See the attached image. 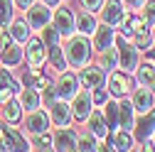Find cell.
<instances>
[{
    "label": "cell",
    "instance_id": "9",
    "mask_svg": "<svg viewBox=\"0 0 155 152\" xmlns=\"http://www.w3.org/2000/svg\"><path fill=\"white\" fill-rule=\"evenodd\" d=\"M52 145H54V150H76V132L67 125L59 128L52 135Z\"/></svg>",
    "mask_w": 155,
    "mask_h": 152
},
{
    "label": "cell",
    "instance_id": "16",
    "mask_svg": "<svg viewBox=\"0 0 155 152\" xmlns=\"http://www.w3.org/2000/svg\"><path fill=\"white\" fill-rule=\"evenodd\" d=\"M40 103H42V98H40V93H37V88L25 86V88L20 91V106H22L27 113H30V110H37Z\"/></svg>",
    "mask_w": 155,
    "mask_h": 152
},
{
    "label": "cell",
    "instance_id": "5",
    "mask_svg": "<svg viewBox=\"0 0 155 152\" xmlns=\"http://www.w3.org/2000/svg\"><path fill=\"white\" fill-rule=\"evenodd\" d=\"M118 64H121V69L126 74L128 71H135V69H138V47L118 42Z\"/></svg>",
    "mask_w": 155,
    "mask_h": 152
},
{
    "label": "cell",
    "instance_id": "8",
    "mask_svg": "<svg viewBox=\"0 0 155 152\" xmlns=\"http://www.w3.org/2000/svg\"><path fill=\"white\" fill-rule=\"evenodd\" d=\"M104 66H84L79 74V81L84 84V88H99L104 86Z\"/></svg>",
    "mask_w": 155,
    "mask_h": 152
},
{
    "label": "cell",
    "instance_id": "33",
    "mask_svg": "<svg viewBox=\"0 0 155 152\" xmlns=\"http://www.w3.org/2000/svg\"><path fill=\"white\" fill-rule=\"evenodd\" d=\"M113 150H130V135L126 130L116 132V142H113Z\"/></svg>",
    "mask_w": 155,
    "mask_h": 152
},
{
    "label": "cell",
    "instance_id": "40",
    "mask_svg": "<svg viewBox=\"0 0 155 152\" xmlns=\"http://www.w3.org/2000/svg\"><path fill=\"white\" fill-rule=\"evenodd\" d=\"M81 5H84L89 12H94V10H99V8L104 5V0H81Z\"/></svg>",
    "mask_w": 155,
    "mask_h": 152
},
{
    "label": "cell",
    "instance_id": "13",
    "mask_svg": "<svg viewBox=\"0 0 155 152\" xmlns=\"http://www.w3.org/2000/svg\"><path fill=\"white\" fill-rule=\"evenodd\" d=\"M153 132H155V110H148V113H143V118L135 125V138L143 142V140H148L153 135Z\"/></svg>",
    "mask_w": 155,
    "mask_h": 152
},
{
    "label": "cell",
    "instance_id": "15",
    "mask_svg": "<svg viewBox=\"0 0 155 152\" xmlns=\"http://www.w3.org/2000/svg\"><path fill=\"white\" fill-rule=\"evenodd\" d=\"M101 17L106 25H118L123 22V10H121V3L118 0H106V5L101 10Z\"/></svg>",
    "mask_w": 155,
    "mask_h": 152
},
{
    "label": "cell",
    "instance_id": "45",
    "mask_svg": "<svg viewBox=\"0 0 155 152\" xmlns=\"http://www.w3.org/2000/svg\"><path fill=\"white\" fill-rule=\"evenodd\" d=\"M148 59H153V62H155V49H148Z\"/></svg>",
    "mask_w": 155,
    "mask_h": 152
},
{
    "label": "cell",
    "instance_id": "34",
    "mask_svg": "<svg viewBox=\"0 0 155 152\" xmlns=\"http://www.w3.org/2000/svg\"><path fill=\"white\" fill-rule=\"evenodd\" d=\"M104 108H106V118H108V125H116V118H118V103H104Z\"/></svg>",
    "mask_w": 155,
    "mask_h": 152
},
{
    "label": "cell",
    "instance_id": "41",
    "mask_svg": "<svg viewBox=\"0 0 155 152\" xmlns=\"http://www.w3.org/2000/svg\"><path fill=\"white\" fill-rule=\"evenodd\" d=\"M35 0H12V5H17V10H27Z\"/></svg>",
    "mask_w": 155,
    "mask_h": 152
},
{
    "label": "cell",
    "instance_id": "46",
    "mask_svg": "<svg viewBox=\"0 0 155 152\" xmlns=\"http://www.w3.org/2000/svg\"><path fill=\"white\" fill-rule=\"evenodd\" d=\"M153 42H155V30H153Z\"/></svg>",
    "mask_w": 155,
    "mask_h": 152
},
{
    "label": "cell",
    "instance_id": "39",
    "mask_svg": "<svg viewBox=\"0 0 155 152\" xmlns=\"http://www.w3.org/2000/svg\"><path fill=\"white\" fill-rule=\"evenodd\" d=\"M91 101H94V103H106V101H108V96H106V93L101 91V86H99V88H94V93H91Z\"/></svg>",
    "mask_w": 155,
    "mask_h": 152
},
{
    "label": "cell",
    "instance_id": "20",
    "mask_svg": "<svg viewBox=\"0 0 155 152\" xmlns=\"http://www.w3.org/2000/svg\"><path fill=\"white\" fill-rule=\"evenodd\" d=\"M135 71H138V84H140L143 88H148V91L155 93V66L143 64V66H138Z\"/></svg>",
    "mask_w": 155,
    "mask_h": 152
},
{
    "label": "cell",
    "instance_id": "6",
    "mask_svg": "<svg viewBox=\"0 0 155 152\" xmlns=\"http://www.w3.org/2000/svg\"><path fill=\"white\" fill-rule=\"evenodd\" d=\"M52 20V12H49V8L45 5V3H32L30 8H27V25L30 27H35V30H42L47 22Z\"/></svg>",
    "mask_w": 155,
    "mask_h": 152
},
{
    "label": "cell",
    "instance_id": "31",
    "mask_svg": "<svg viewBox=\"0 0 155 152\" xmlns=\"http://www.w3.org/2000/svg\"><path fill=\"white\" fill-rule=\"evenodd\" d=\"M12 22V0H0V27Z\"/></svg>",
    "mask_w": 155,
    "mask_h": 152
},
{
    "label": "cell",
    "instance_id": "32",
    "mask_svg": "<svg viewBox=\"0 0 155 152\" xmlns=\"http://www.w3.org/2000/svg\"><path fill=\"white\" fill-rule=\"evenodd\" d=\"M76 150H99V147H96V142H94V135H91V132H84V135L81 138H76Z\"/></svg>",
    "mask_w": 155,
    "mask_h": 152
},
{
    "label": "cell",
    "instance_id": "12",
    "mask_svg": "<svg viewBox=\"0 0 155 152\" xmlns=\"http://www.w3.org/2000/svg\"><path fill=\"white\" fill-rule=\"evenodd\" d=\"M27 59H30V66H42L45 64V44L42 40H37V37H27Z\"/></svg>",
    "mask_w": 155,
    "mask_h": 152
},
{
    "label": "cell",
    "instance_id": "43",
    "mask_svg": "<svg viewBox=\"0 0 155 152\" xmlns=\"http://www.w3.org/2000/svg\"><path fill=\"white\" fill-rule=\"evenodd\" d=\"M123 3H126L128 8H140V5L145 3V0H123Z\"/></svg>",
    "mask_w": 155,
    "mask_h": 152
},
{
    "label": "cell",
    "instance_id": "19",
    "mask_svg": "<svg viewBox=\"0 0 155 152\" xmlns=\"http://www.w3.org/2000/svg\"><path fill=\"white\" fill-rule=\"evenodd\" d=\"M15 91H20V88H17V84L12 81V76L8 74V69H0V101L12 98Z\"/></svg>",
    "mask_w": 155,
    "mask_h": 152
},
{
    "label": "cell",
    "instance_id": "1",
    "mask_svg": "<svg viewBox=\"0 0 155 152\" xmlns=\"http://www.w3.org/2000/svg\"><path fill=\"white\" fill-rule=\"evenodd\" d=\"M91 56V44L86 40V34H79V37H71L69 44H67V64L71 66H84Z\"/></svg>",
    "mask_w": 155,
    "mask_h": 152
},
{
    "label": "cell",
    "instance_id": "26",
    "mask_svg": "<svg viewBox=\"0 0 155 152\" xmlns=\"http://www.w3.org/2000/svg\"><path fill=\"white\" fill-rule=\"evenodd\" d=\"M76 30H79L81 34H91L96 30V20H94V15L91 12H81L79 15V20H76Z\"/></svg>",
    "mask_w": 155,
    "mask_h": 152
},
{
    "label": "cell",
    "instance_id": "44",
    "mask_svg": "<svg viewBox=\"0 0 155 152\" xmlns=\"http://www.w3.org/2000/svg\"><path fill=\"white\" fill-rule=\"evenodd\" d=\"M42 3H45L47 8H57V5H59V0H42Z\"/></svg>",
    "mask_w": 155,
    "mask_h": 152
},
{
    "label": "cell",
    "instance_id": "3",
    "mask_svg": "<svg viewBox=\"0 0 155 152\" xmlns=\"http://www.w3.org/2000/svg\"><path fill=\"white\" fill-rule=\"evenodd\" d=\"M91 106H94L91 93H89V91H81V93L76 91V93H74V106H71V118L79 120V123H84V120L89 118V113L94 110Z\"/></svg>",
    "mask_w": 155,
    "mask_h": 152
},
{
    "label": "cell",
    "instance_id": "17",
    "mask_svg": "<svg viewBox=\"0 0 155 152\" xmlns=\"http://www.w3.org/2000/svg\"><path fill=\"white\" fill-rule=\"evenodd\" d=\"M113 44V30H111V25H101V27H96L94 30V47L96 49H106V47H111Z\"/></svg>",
    "mask_w": 155,
    "mask_h": 152
},
{
    "label": "cell",
    "instance_id": "18",
    "mask_svg": "<svg viewBox=\"0 0 155 152\" xmlns=\"http://www.w3.org/2000/svg\"><path fill=\"white\" fill-rule=\"evenodd\" d=\"M153 108V91L148 88H138L133 93V110H138V113H148Z\"/></svg>",
    "mask_w": 155,
    "mask_h": 152
},
{
    "label": "cell",
    "instance_id": "23",
    "mask_svg": "<svg viewBox=\"0 0 155 152\" xmlns=\"http://www.w3.org/2000/svg\"><path fill=\"white\" fill-rule=\"evenodd\" d=\"M22 84H25V86H32V88H45V86H49L47 76H42L40 69H35V66L25 74V81H22Z\"/></svg>",
    "mask_w": 155,
    "mask_h": 152
},
{
    "label": "cell",
    "instance_id": "37",
    "mask_svg": "<svg viewBox=\"0 0 155 152\" xmlns=\"http://www.w3.org/2000/svg\"><path fill=\"white\" fill-rule=\"evenodd\" d=\"M145 20L155 22V0H148V3H145Z\"/></svg>",
    "mask_w": 155,
    "mask_h": 152
},
{
    "label": "cell",
    "instance_id": "29",
    "mask_svg": "<svg viewBox=\"0 0 155 152\" xmlns=\"http://www.w3.org/2000/svg\"><path fill=\"white\" fill-rule=\"evenodd\" d=\"M5 135H8V140L15 145V150H30V145H27V140L20 135V132H17L15 128H12V123L5 128Z\"/></svg>",
    "mask_w": 155,
    "mask_h": 152
},
{
    "label": "cell",
    "instance_id": "35",
    "mask_svg": "<svg viewBox=\"0 0 155 152\" xmlns=\"http://www.w3.org/2000/svg\"><path fill=\"white\" fill-rule=\"evenodd\" d=\"M42 32H45V42H47L49 47H52V44H59V32H57L54 27H47V25H45Z\"/></svg>",
    "mask_w": 155,
    "mask_h": 152
},
{
    "label": "cell",
    "instance_id": "24",
    "mask_svg": "<svg viewBox=\"0 0 155 152\" xmlns=\"http://www.w3.org/2000/svg\"><path fill=\"white\" fill-rule=\"evenodd\" d=\"M49 62H52V66L57 71H64L67 69V56H64V52H62L59 44H52L49 47Z\"/></svg>",
    "mask_w": 155,
    "mask_h": 152
},
{
    "label": "cell",
    "instance_id": "38",
    "mask_svg": "<svg viewBox=\"0 0 155 152\" xmlns=\"http://www.w3.org/2000/svg\"><path fill=\"white\" fill-rule=\"evenodd\" d=\"M54 96H57V93H54L49 86H45V88H42V96H40V98H42L47 106H52V103H54Z\"/></svg>",
    "mask_w": 155,
    "mask_h": 152
},
{
    "label": "cell",
    "instance_id": "30",
    "mask_svg": "<svg viewBox=\"0 0 155 152\" xmlns=\"http://www.w3.org/2000/svg\"><path fill=\"white\" fill-rule=\"evenodd\" d=\"M30 145L35 150H52V135H49L47 130L45 132H35L32 140H30Z\"/></svg>",
    "mask_w": 155,
    "mask_h": 152
},
{
    "label": "cell",
    "instance_id": "7",
    "mask_svg": "<svg viewBox=\"0 0 155 152\" xmlns=\"http://www.w3.org/2000/svg\"><path fill=\"white\" fill-rule=\"evenodd\" d=\"M108 91H111V96L113 98H123L126 93L130 91V79L126 76V71H113L108 76Z\"/></svg>",
    "mask_w": 155,
    "mask_h": 152
},
{
    "label": "cell",
    "instance_id": "10",
    "mask_svg": "<svg viewBox=\"0 0 155 152\" xmlns=\"http://www.w3.org/2000/svg\"><path fill=\"white\" fill-rule=\"evenodd\" d=\"M25 128L30 135H35V132H45L49 128V118H47V113L42 110H30V116L25 118Z\"/></svg>",
    "mask_w": 155,
    "mask_h": 152
},
{
    "label": "cell",
    "instance_id": "21",
    "mask_svg": "<svg viewBox=\"0 0 155 152\" xmlns=\"http://www.w3.org/2000/svg\"><path fill=\"white\" fill-rule=\"evenodd\" d=\"M3 116H5V120L8 123H17L20 120V116H22V106H20V101H15V98H8L5 101V108H3Z\"/></svg>",
    "mask_w": 155,
    "mask_h": 152
},
{
    "label": "cell",
    "instance_id": "36",
    "mask_svg": "<svg viewBox=\"0 0 155 152\" xmlns=\"http://www.w3.org/2000/svg\"><path fill=\"white\" fill-rule=\"evenodd\" d=\"M148 44H150V37L145 34V30L143 32H135V47H138V49H148Z\"/></svg>",
    "mask_w": 155,
    "mask_h": 152
},
{
    "label": "cell",
    "instance_id": "42",
    "mask_svg": "<svg viewBox=\"0 0 155 152\" xmlns=\"http://www.w3.org/2000/svg\"><path fill=\"white\" fill-rule=\"evenodd\" d=\"M10 40H12V37H10L8 32L0 34V49H8V47H10Z\"/></svg>",
    "mask_w": 155,
    "mask_h": 152
},
{
    "label": "cell",
    "instance_id": "25",
    "mask_svg": "<svg viewBox=\"0 0 155 152\" xmlns=\"http://www.w3.org/2000/svg\"><path fill=\"white\" fill-rule=\"evenodd\" d=\"M118 123L123 125V130L133 128V103H118Z\"/></svg>",
    "mask_w": 155,
    "mask_h": 152
},
{
    "label": "cell",
    "instance_id": "11",
    "mask_svg": "<svg viewBox=\"0 0 155 152\" xmlns=\"http://www.w3.org/2000/svg\"><path fill=\"white\" fill-rule=\"evenodd\" d=\"M49 110H52V123L57 125V128H64V125H69V120H71V108L64 103V101H54L52 106H49Z\"/></svg>",
    "mask_w": 155,
    "mask_h": 152
},
{
    "label": "cell",
    "instance_id": "27",
    "mask_svg": "<svg viewBox=\"0 0 155 152\" xmlns=\"http://www.w3.org/2000/svg\"><path fill=\"white\" fill-rule=\"evenodd\" d=\"M0 59H3L5 66H17V64L22 62V49H20V47H8Z\"/></svg>",
    "mask_w": 155,
    "mask_h": 152
},
{
    "label": "cell",
    "instance_id": "2",
    "mask_svg": "<svg viewBox=\"0 0 155 152\" xmlns=\"http://www.w3.org/2000/svg\"><path fill=\"white\" fill-rule=\"evenodd\" d=\"M52 22H54V30L59 32V34H64V37H71V32L76 30L74 12H71L69 8H59V10H54Z\"/></svg>",
    "mask_w": 155,
    "mask_h": 152
},
{
    "label": "cell",
    "instance_id": "14",
    "mask_svg": "<svg viewBox=\"0 0 155 152\" xmlns=\"http://www.w3.org/2000/svg\"><path fill=\"white\" fill-rule=\"evenodd\" d=\"M86 123H89V132H91V135H96V138H106L108 135V123L104 120V113L101 110H91Z\"/></svg>",
    "mask_w": 155,
    "mask_h": 152
},
{
    "label": "cell",
    "instance_id": "4",
    "mask_svg": "<svg viewBox=\"0 0 155 152\" xmlns=\"http://www.w3.org/2000/svg\"><path fill=\"white\" fill-rule=\"evenodd\" d=\"M76 86H79V79H76L74 74L62 71V74H59V79H57V84H54V93H57L62 101H69V98H74Z\"/></svg>",
    "mask_w": 155,
    "mask_h": 152
},
{
    "label": "cell",
    "instance_id": "22",
    "mask_svg": "<svg viewBox=\"0 0 155 152\" xmlns=\"http://www.w3.org/2000/svg\"><path fill=\"white\" fill-rule=\"evenodd\" d=\"M10 37L15 42H25L27 37H30V25H27V20H15L12 25H10Z\"/></svg>",
    "mask_w": 155,
    "mask_h": 152
},
{
    "label": "cell",
    "instance_id": "28",
    "mask_svg": "<svg viewBox=\"0 0 155 152\" xmlns=\"http://www.w3.org/2000/svg\"><path fill=\"white\" fill-rule=\"evenodd\" d=\"M101 66H104V71L118 66V49H111V47L101 49Z\"/></svg>",
    "mask_w": 155,
    "mask_h": 152
}]
</instances>
